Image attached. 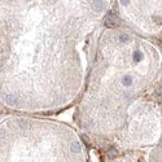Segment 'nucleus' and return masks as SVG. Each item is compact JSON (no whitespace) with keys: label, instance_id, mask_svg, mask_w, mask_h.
I'll return each instance as SVG.
<instances>
[{"label":"nucleus","instance_id":"423d86ee","mask_svg":"<svg viewBox=\"0 0 162 162\" xmlns=\"http://www.w3.org/2000/svg\"><path fill=\"white\" fill-rule=\"evenodd\" d=\"M141 58H143V53L139 52V51H136V52L134 53V61H135V62H139V61H141Z\"/></svg>","mask_w":162,"mask_h":162},{"label":"nucleus","instance_id":"f257e3e1","mask_svg":"<svg viewBox=\"0 0 162 162\" xmlns=\"http://www.w3.org/2000/svg\"><path fill=\"white\" fill-rule=\"evenodd\" d=\"M104 23L106 27H114L117 25V20H115V14L113 12H109V14L105 17L104 20Z\"/></svg>","mask_w":162,"mask_h":162},{"label":"nucleus","instance_id":"7ed1b4c3","mask_svg":"<svg viewBox=\"0 0 162 162\" xmlns=\"http://www.w3.org/2000/svg\"><path fill=\"white\" fill-rule=\"evenodd\" d=\"M91 5L95 11H103L104 9V2H91Z\"/></svg>","mask_w":162,"mask_h":162},{"label":"nucleus","instance_id":"6e6552de","mask_svg":"<svg viewBox=\"0 0 162 162\" xmlns=\"http://www.w3.org/2000/svg\"><path fill=\"white\" fill-rule=\"evenodd\" d=\"M121 3H122V5H124V7H126V5H128V3H130V2H127V0H122Z\"/></svg>","mask_w":162,"mask_h":162},{"label":"nucleus","instance_id":"f03ea898","mask_svg":"<svg viewBox=\"0 0 162 162\" xmlns=\"http://www.w3.org/2000/svg\"><path fill=\"white\" fill-rule=\"evenodd\" d=\"M70 149H71L73 153H80V150H82V145H80L79 141H73Z\"/></svg>","mask_w":162,"mask_h":162},{"label":"nucleus","instance_id":"20e7f679","mask_svg":"<svg viewBox=\"0 0 162 162\" xmlns=\"http://www.w3.org/2000/svg\"><path fill=\"white\" fill-rule=\"evenodd\" d=\"M122 84L126 86V87L131 86V84H132V78H131V75H124V77L122 78Z\"/></svg>","mask_w":162,"mask_h":162},{"label":"nucleus","instance_id":"0eeeda50","mask_svg":"<svg viewBox=\"0 0 162 162\" xmlns=\"http://www.w3.org/2000/svg\"><path fill=\"white\" fill-rule=\"evenodd\" d=\"M128 40V35H126V34H121L119 35V42L121 43H124V42H127Z\"/></svg>","mask_w":162,"mask_h":162},{"label":"nucleus","instance_id":"39448f33","mask_svg":"<svg viewBox=\"0 0 162 162\" xmlns=\"http://www.w3.org/2000/svg\"><path fill=\"white\" fill-rule=\"evenodd\" d=\"M7 103H8L9 105L14 106V105L18 104V100L16 99V97H13V96H8V97H7Z\"/></svg>","mask_w":162,"mask_h":162}]
</instances>
